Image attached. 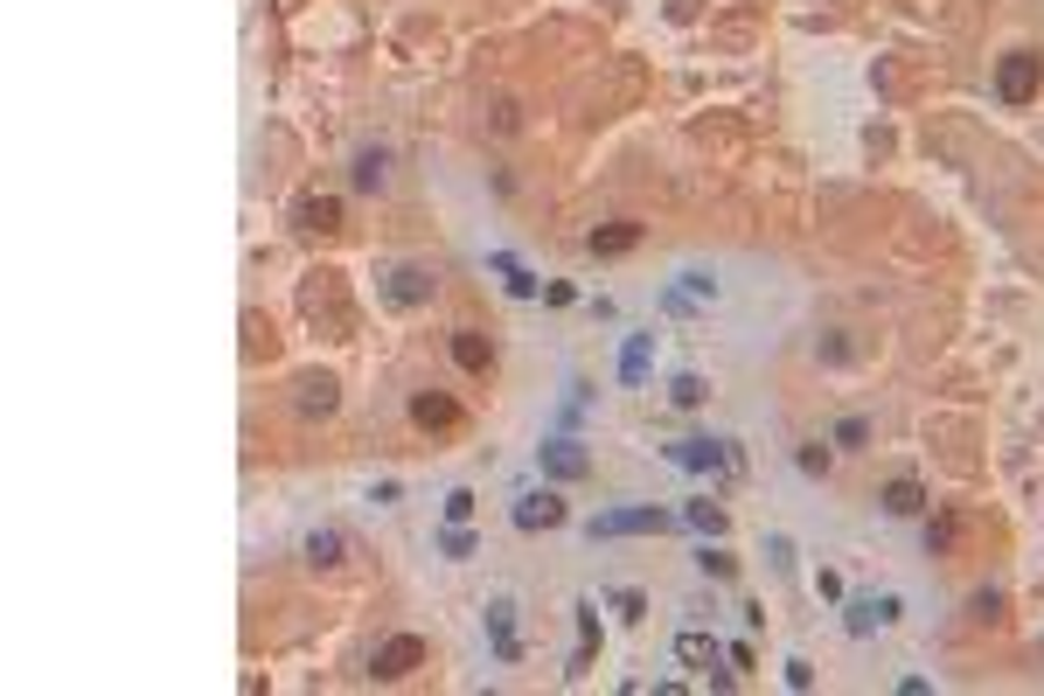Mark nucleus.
I'll return each mask as SVG.
<instances>
[{
    "label": "nucleus",
    "instance_id": "f257e3e1",
    "mask_svg": "<svg viewBox=\"0 0 1044 696\" xmlns=\"http://www.w3.org/2000/svg\"><path fill=\"white\" fill-rule=\"evenodd\" d=\"M1037 91H1044V56H1037V49H1010V56L996 63V98L1017 111V105H1031Z\"/></svg>",
    "mask_w": 1044,
    "mask_h": 696
},
{
    "label": "nucleus",
    "instance_id": "f03ea898",
    "mask_svg": "<svg viewBox=\"0 0 1044 696\" xmlns=\"http://www.w3.org/2000/svg\"><path fill=\"white\" fill-rule=\"evenodd\" d=\"M508 522H516L523 536H537V530H564V522H572V509H564V495H550V487H529V495H516Z\"/></svg>",
    "mask_w": 1044,
    "mask_h": 696
},
{
    "label": "nucleus",
    "instance_id": "7ed1b4c3",
    "mask_svg": "<svg viewBox=\"0 0 1044 696\" xmlns=\"http://www.w3.org/2000/svg\"><path fill=\"white\" fill-rule=\"evenodd\" d=\"M418 662H425V634H390V641L369 654V675L376 683H404Z\"/></svg>",
    "mask_w": 1044,
    "mask_h": 696
},
{
    "label": "nucleus",
    "instance_id": "20e7f679",
    "mask_svg": "<svg viewBox=\"0 0 1044 696\" xmlns=\"http://www.w3.org/2000/svg\"><path fill=\"white\" fill-rule=\"evenodd\" d=\"M661 530H676L669 509H606V516H593V536H661Z\"/></svg>",
    "mask_w": 1044,
    "mask_h": 696
},
{
    "label": "nucleus",
    "instance_id": "39448f33",
    "mask_svg": "<svg viewBox=\"0 0 1044 696\" xmlns=\"http://www.w3.org/2000/svg\"><path fill=\"white\" fill-rule=\"evenodd\" d=\"M335 404H341V376L335 369H307L293 384V411H300V418H335Z\"/></svg>",
    "mask_w": 1044,
    "mask_h": 696
},
{
    "label": "nucleus",
    "instance_id": "423d86ee",
    "mask_svg": "<svg viewBox=\"0 0 1044 696\" xmlns=\"http://www.w3.org/2000/svg\"><path fill=\"white\" fill-rule=\"evenodd\" d=\"M411 425L418 432H460L467 411L446 398V390H411Z\"/></svg>",
    "mask_w": 1044,
    "mask_h": 696
},
{
    "label": "nucleus",
    "instance_id": "0eeeda50",
    "mask_svg": "<svg viewBox=\"0 0 1044 696\" xmlns=\"http://www.w3.org/2000/svg\"><path fill=\"white\" fill-rule=\"evenodd\" d=\"M537 467L550 481H585V474H593V453H585L578 439H543L537 446Z\"/></svg>",
    "mask_w": 1044,
    "mask_h": 696
},
{
    "label": "nucleus",
    "instance_id": "6e6552de",
    "mask_svg": "<svg viewBox=\"0 0 1044 696\" xmlns=\"http://www.w3.org/2000/svg\"><path fill=\"white\" fill-rule=\"evenodd\" d=\"M432 293H439V279H432L425 266H390L384 272V299H390V307H425Z\"/></svg>",
    "mask_w": 1044,
    "mask_h": 696
},
{
    "label": "nucleus",
    "instance_id": "1a4fd4ad",
    "mask_svg": "<svg viewBox=\"0 0 1044 696\" xmlns=\"http://www.w3.org/2000/svg\"><path fill=\"white\" fill-rule=\"evenodd\" d=\"M849 634H878V627H891V620L905 613V599L899 592H870V599H849Z\"/></svg>",
    "mask_w": 1044,
    "mask_h": 696
},
{
    "label": "nucleus",
    "instance_id": "9d476101",
    "mask_svg": "<svg viewBox=\"0 0 1044 696\" xmlns=\"http://www.w3.org/2000/svg\"><path fill=\"white\" fill-rule=\"evenodd\" d=\"M446 349H453V363H460L467 376H488V369H495V342H488L481 328H453Z\"/></svg>",
    "mask_w": 1044,
    "mask_h": 696
},
{
    "label": "nucleus",
    "instance_id": "9b49d317",
    "mask_svg": "<svg viewBox=\"0 0 1044 696\" xmlns=\"http://www.w3.org/2000/svg\"><path fill=\"white\" fill-rule=\"evenodd\" d=\"M669 460L690 467V474H725V467H731V446H717V439H682V446H669Z\"/></svg>",
    "mask_w": 1044,
    "mask_h": 696
},
{
    "label": "nucleus",
    "instance_id": "f8f14e48",
    "mask_svg": "<svg viewBox=\"0 0 1044 696\" xmlns=\"http://www.w3.org/2000/svg\"><path fill=\"white\" fill-rule=\"evenodd\" d=\"M878 509H884V516H899V522H913V516H926V487H919L913 474H899V481H884V487H878Z\"/></svg>",
    "mask_w": 1044,
    "mask_h": 696
},
{
    "label": "nucleus",
    "instance_id": "ddd939ff",
    "mask_svg": "<svg viewBox=\"0 0 1044 696\" xmlns=\"http://www.w3.org/2000/svg\"><path fill=\"white\" fill-rule=\"evenodd\" d=\"M300 557H307V571H341V564H349V536L341 530H307Z\"/></svg>",
    "mask_w": 1044,
    "mask_h": 696
},
{
    "label": "nucleus",
    "instance_id": "4468645a",
    "mask_svg": "<svg viewBox=\"0 0 1044 696\" xmlns=\"http://www.w3.org/2000/svg\"><path fill=\"white\" fill-rule=\"evenodd\" d=\"M293 223H300L307 237H335V231H341V202H335V196H300Z\"/></svg>",
    "mask_w": 1044,
    "mask_h": 696
},
{
    "label": "nucleus",
    "instance_id": "2eb2a0df",
    "mask_svg": "<svg viewBox=\"0 0 1044 696\" xmlns=\"http://www.w3.org/2000/svg\"><path fill=\"white\" fill-rule=\"evenodd\" d=\"M634 244H641V223H599V231L585 237V251L593 258H626Z\"/></svg>",
    "mask_w": 1044,
    "mask_h": 696
},
{
    "label": "nucleus",
    "instance_id": "dca6fc26",
    "mask_svg": "<svg viewBox=\"0 0 1044 696\" xmlns=\"http://www.w3.org/2000/svg\"><path fill=\"white\" fill-rule=\"evenodd\" d=\"M717 654H725V641H717V634H696V627H690V634H676V662H690V669H704V675H711V669H717Z\"/></svg>",
    "mask_w": 1044,
    "mask_h": 696
},
{
    "label": "nucleus",
    "instance_id": "f3484780",
    "mask_svg": "<svg viewBox=\"0 0 1044 696\" xmlns=\"http://www.w3.org/2000/svg\"><path fill=\"white\" fill-rule=\"evenodd\" d=\"M488 634H495V654H502V662H523V648H516V606H508V599L488 606Z\"/></svg>",
    "mask_w": 1044,
    "mask_h": 696
},
{
    "label": "nucleus",
    "instance_id": "a211bd4d",
    "mask_svg": "<svg viewBox=\"0 0 1044 696\" xmlns=\"http://www.w3.org/2000/svg\"><path fill=\"white\" fill-rule=\"evenodd\" d=\"M954 543H961V516L954 509L926 516V557H954Z\"/></svg>",
    "mask_w": 1044,
    "mask_h": 696
},
{
    "label": "nucleus",
    "instance_id": "6ab92c4d",
    "mask_svg": "<svg viewBox=\"0 0 1044 696\" xmlns=\"http://www.w3.org/2000/svg\"><path fill=\"white\" fill-rule=\"evenodd\" d=\"M870 439H878V425H870L864 411H849V418H835V432H829V446H843V453H864Z\"/></svg>",
    "mask_w": 1044,
    "mask_h": 696
},
{
    "label": "nucleus",
    "instance_id": "aec40b11",
    "mask_svg": "<svg viewBox=\"0 0 1044 696\" xmlns=\"http://www.w3.org/2000/svg\"><path fill=\"white\" fill-rule=\"evenodd\" d=\"M648 355H655V334H626V355H620V384H641V376H648Z\"/></svg>",
    "mask_w": 1044,
    "mask_h": 696
},
{
    "label": "nucleus",
    "instance_id": "412c9836",
    "mask_svg": "<svg viewBox=\"0 0 1044 696\" xmlns=\"http://www.w3.org/2000/svg\"><path fill=\"white\" fill-rule=\"evenodd\" d=\"M244 355H279V334H272V321H265V314H244Z\"/></svg>",
    "mask_w": 1044,
    "mask_h": 696
},
{
    "label": "nucleus",
    "instance_id": "4be33fe9",
    "mask_svg": "<svg viewBox=\"0 0 1044 696\" xmlns=\"http://www.w3.org/2000/svg\"><path fill=\"white\" fill-rule=\"evenodd\" d=\"M704 398H711V384H704V376H696V369H682L676 384H669V404H676V411H696Z\"/></svg>",
    "mask_w": 1044,
    "mask_h": 696
},
{
    "label": "nucleus",
    "instance_id": "5701e85b",
    "mask_svg": "<svg viewBox=\"0 0 1044 696\" xmlns=\"http://www.w3.org/2000/svg\"><path fill=\"white\" fill-rule=\"evenodd\" d=\"M488 266H495V272L508 279V293H516V299H537V293H543V286H537V279H529V272L516 266V258H502V251H495V258H488Z\"/></svg>",
    "mask_w": 1044,
    "mask_h": 696
},
{
    "label": "nucleus",
    "instance_id": "b1692460",
    "mask_svg": "<svg viewBox=\"0 0 1044 696\" xmlns=\"http://www.w3.org/2000/svg\"><path fill=\"white\" fill-rule=\"evenodd\" d=\"M967 620H982V627H996V620H1002V592H996V586H982L975 599H967Z\"/></svg>",
    "mask_w": 1044,
    "mask_h": 696
},
{
    "label": "nucleus",
    "instance_id": "393cba45",
    "mask_svg": "<svg viewBox=\"0 0 1044 696\" xmlns=\"http://www.w3.org/2000/svg\"><path fill=\"white\" fill-rule=\"evenodd\" d=\"M349 181L363 188V196H376V188H384V154H355V175Z\"/></svg>",
    "mask_w": 1044,
    "mask_h": 696
},
{
    "label": "nucleus",
    "instance_id": "a878e982",
    "mask_svg": "<svg viewBox=\"0 0 1044 696\" xmlns=\"http://www.w3.org/2000/svg\"><path fill=\"white\" fill-rule=\"evenodd\" d=\"M696 571H704V578H738V557H731V551H711V543H704V551H696Z\"/></svg>",
    "mask_w": 1044,
    "mask_h": 696
},
{
    "label": "nucleus",
    "instance_id": "bb28decb",
    "mask_svg": "<svg viewBox=\"0 0 1044 696\" xmlns=\"http://www.w3.org/2000/svg\"><path fill=\"white\" fill-rule=\"evenodd\" d=\"M682 522H696V530L725 536V509H717V502H690V509H682Z\"/></svg>",
    "mask_w": 1044,
    "mask_h": 696
},
{
    "label": "nucleus",
    "instance_id": "cd10ccee",
    "mask_svg": "<svg viewBox=\"0 0 1044 696\" xmlns=\"http://www.w3.org/2000/svg\"><path fill=\"white\" fill-rule=\"evenodd\" d=\"M439 551H446V557H473V536H467V522H446Z\"/></svg>",
    "mask_w": 1044,
    "mask_h": 696
},
{
    "label": "nucleus",
    "instance_id": "c85d7f7f",
    "mask_svg": "<svg viewBox=\"0 0 1044 696\" xmlns=\"http://www.w3.org/2000/svg\"><path fill=\"white\" fill-rule=\"evenodd\" d=\"M473 516V487H453L446 495V522H467Z\"/></svg>",
    "mask_w": 1044,
    "mask_h": 696
},
{
    "label": "nucleus",
    "instance_id": "c756f323",
    "mask_svg": "<svg viewBox=\"0 0 1044 696\" xmlns=\"http://www.w3.org/2000/svg\"><path fill=\"white\" fill-rule=\"evenodd\" d=\"M794 460H801V474H829V446H801Z\"/></svg>",
    "mask_w": 1044,
    "mask_h": 696
},
{
    "label": "nucleus",
    "instance_id": "7c9ffc66",
    "mask_svg": "<svg viewBox=\"0 0 1044 696\" xmlns=\"http://www.w3.org/2000/svg\"><path fill=\"white\" fill-rule=\"evenodd\" d=\"M787 689H814V669L808 662H787Z\"/></svg>",
    "mask_w": 1044,
    "mask_h": 696
}]
</instances>
